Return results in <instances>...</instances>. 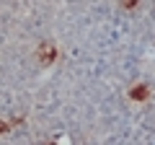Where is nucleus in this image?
<instances>
[{
  "label": "nucleus",
  "mask_w": 155,
  "mask_h": 145,
  "mask_svg": "<svg viewBox=\"0 0 155 145\" xmlns=\"http://www.w3.org/2000/svg\"><path fill=\"white\" fill-rule=\"evenodd\" d=\"M132 96H140V99H142V96H147V88H137V91H132Z\"/></svg>",
  "instance_id": "1"
}]
</instances>
